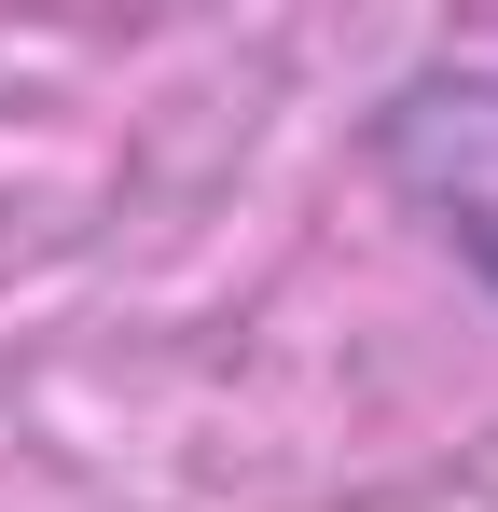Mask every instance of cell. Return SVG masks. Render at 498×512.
<instances>
[]
</instances>
